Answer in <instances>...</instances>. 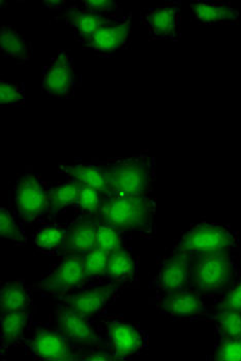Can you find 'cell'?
<instances>
[{
    "label": "cell",
    "instance_id": "cell-1",
    "mask_svg": "<svg viewBox=\"0 0 241 361\" xmlns=\"http://www.w3.org/2000/svg\"><path fill=\"white\" fill-rule=\"evenodd\" d=\"M156 204L149 195H118L102 198L98 221L120 231H138L151 235L155 227Z\"/></svg>",
    "mask_w": 241,
    "mask_h": 361
},
{
    "label": "cell",
    "instance_id": "cell-2",
    "mask_svg": "<svg viewBox=\"0 0 241 361\" xmlns=\"http://www.w3.org/2000/svg\"><path fill=\"white\" fill-rule=\"evenodd\" d=\"M109 193L118 195H149L155 184V159L149 154L111 158L104 161ZM107 195V193H106Z\"/></svg>",
    "mask_w": 241,
    "mask_h": 361
},
{
    "label": "cell",
    "instance_id": "cell-3",
    "mask_svg": "<svg viewBox=\"0 0 241 361\" xmlns=\"http://www.w3.org/2000/svg\"><path fill=\"white\" fill-rule=\"evenodd\" d=\"M233 262L230 252L190 255L191 286L200 294H218L233 284Z\"/></svg>",
    "mask_w": 241,
    "mask_h": 361
},
{
    "label": "cell",
    "instance_id": "cell-4",
    "mask_svg": "<svg viewBox=\"0 0 241 361\" xmlns=\"http://www.w3.org/2000/svg\"><path fill=\"white\" fill-rule=\"evenodd\" d=\"M50 187L37 173H26L16 183L13 204L16 213L27 225L50 214Z\"/></svg>",
    "mask_w": 241,
    "mask_h": 361
},
{
    "label": "cell",
    "instance_id": "cell-5",
    "mask_svg": "<svg viewBox=\"0 0 241 361\" xmlns=\"http://www.w3.org/2000/svg\"><path fill=\"white\" fill-rule=\"evenodd\" d=\"M236 242L237 238L231 229L216 223L202 222L185 233L174 249L189 255H209L233 250Z\"/></svg>",
    "mask_w": 241,
    "mask_h": 361
},
{
    "label": "cell",
    "instance_id": "cell-6",
    "mask_svg": "<svg viewBox=\"0 0 241 361\" xmlns=\"http://www.w3.org/2000/svg\"><path fill=\"white\" fill-rule=\"evenodd\" d=\"M77 86L73 57L66 51L60 50L42 71V92L57 99H70Z\"/></svg>",
    "mask_w": 241,
    "mask_h": 361
},
{
    "label": "cell",
    "instance_id": "cell-7",
    "mask_svg": "<svg viewBox=\"0 0 241 361\" xmlns=\"http://www.w3.org/2000/svg\"><path fill=\"white\" fill-rule=\"evenodd\" d=\"M86 281L82 265V255H70L59 262L49 275L37 284L30 286L32 290L62 296L80 287Z\"/></svg>",
    "mask_w": 241,
    "mask_h": 361
},
{
    "label": "cell",
    "instance_id": "cell-8",
    "mask_svg": "<svg viewBox=\"0 0 241 361\" xmlns=\"http://www.w3.org/2000/svg\"><path fill=\"white\" fill-rule=\"evenodd\" d=\"M180 1H169L142 11L140 20L147 27L149 39L176 42L180 39Z\"/></svg>",
    "mask_w": 241,
    "mask_h": 361
},
{
    "label": "cell",
    "instance_id": "cell-9",
    "mask_svg": "<svg viewBox=\"0 0 241 361\" xmlns=\"http://www.w3.org/2000/svg\"><path fill=\"white\" fill-rule=\"evenodd\" d=\"M106 349L117 360L132 357L147 346V334L137 325L113 320L106 329Z\"/></svg>",
    "mask_w": 241,
    "mask_h": 361
},
{
    "label": "cell",
    "instance_id": "cell-10",
    "mask_svg": "<svg viewBox=\"0 0 241 361\" xmlns=\"http://www.w3.org/2000/svg\"><path fill=\"white\" fill-rule=\"evenodd\" d=\"M62 15L66 25L73 30L75 39L82 44L100 29L122 22L128 13L119 16L95 14L82 8L79 2H68Z\"/></svg>",
    "mask_w": 241,
    "mask_h": 361
},
{
    "label": "cell",
    "instance_id": "cell-11",
    "mask_svg": "<svg viewBox=\"0 0 241 361\" xmlns=\"http://www.w3.org/2000/svg\"><path fill=\"white\" fill-rule=\"evenodd\" d=\"M58 331H61L68 342L78 349H99L101 340L94 331L88 318L78 315L66 307H58L55 311Z\"/></svg>",
    "mask_w": 241,
    "mask_h": 361
},
{
    "label": "cell",
    "instance_id": "cell-12",
    "mask_svg": "<svg viewBox=\"0 0 241 361\" xmlns=\"http://www.w3.org/2000/svg\"><path fill=\"white\" fill-rule=\"evenodd\" d=\"M120 287L121 284L118 283L89 287L84 290L67 295L63 300L64 307L82 317H93L109 306V302L115 298Z\"/></svg>",
    "mask_w": 241,
    "mask_h": 361
},
{
    "label": "cell",
    "instance_id": "cell-13",
    "mask_svg": "<svg viewBox=\"0 0 241 361\" xmlns=\"http://www.w3.org/2000/svg\"><path fill=\"white\" fill-rule=\"evenodd\" d=\"M131 20L132 14L129 12L120 23L100 29L82 44V48L102 57H111L118 51L126 50L130 44Z\"/></svg>",
    "mask_w": 241,
    "mask_h": 361
},
{
    "label": "cell",
    "instance_id": "cell-14",
    "mask_svg": "<svg viewBox=\"0 0 241 361\" xmlns=\"http://www.w3.org/2000/svg\"><path fill=\"white\" fill-rule=\"evenodd\" d=\"M157 287L163 292L185 290L191 287L190 255L175 250L161 264L157 278Z\"/></svg>",
    "mask_w": 241,
    "mask_h": 361
},
{
    "label": "cell",
    "instance_id": "cell-15",
    "mask_svg": "<svg viewBox=\"0 0 241 361\" xmlns=\"http://www.w3.org/2000/svg\"><path fill=\"white\" fill-rule=\"evenodd\" d=\"M159 309L162 313L173 318L194 319L206 314V307L195 290L165 292L161 298Z\"/></svg>",
    "mask_w": 241,
    "mask_h": 361
},
{
    "label": "cell",
    "instance_id": "cell-16",
    "mask_svg": "<svg viewBox=\"0 0 241 361\" xmlns=\"http://www.w3.org/2000/svg\"><path fill=\"white\" fill-rule=\"evenodd\" d=\"M31 353L35 357L49 360H73V346L61 331H39L31 340Z\"/></svg>",
    "mask_w": 241,
    "mask_h": 361
},
{
    "label": "cell",
    "instance_id": "cell-17",
    "mask_svg": "<svg viewBox=\"0 0 241 361\" xmlns=\"http://www.w3.org/2000/svg\"><path fill=\"white\" fill-rule=\"evenodd\" d=\"M190 17L201 25L238 23L240 13L230 2L214 0H193L190 1Z\"/></svg>",
    "mask_w": 241,
    "mask_h": 361
},
{
    "label": "cell",
    "instance_id": "cell-18",
    "mask_svg": "<svg viewBox=\"0 0 241 361\" xmlns=\"http://www.w3.org/2000/svg\"><path fill=\"white\" fill-rule=\"evenodd\" d=\"M58 171L66 175L68 179H73L80 184L87 185L97 189L102 195L109 193L106 167L104 162H80V164H60Z\"/></svg>",
    "mask_w": 241,
    "mask_h": 361
},
{
    "label": "cell",
    "instance_id": "cell-19",
    "mask_svg": "<svg viewBox=\"0 0 241 361\" xmlns=\"http://www.w3.org/2000/svg\"><path fill=\"white\" fill-rule=\"evenodd\" d=\"M97 220L78 218L67 228L64 252L69 255H85L95 247Z\"/></svg>",
    "mask_w": 241,
    "mask_h": 361
},
{
    "label": "cell",
    "instance_id": "cell-20",
    "mask_svg": "<svg viewBox=\"0 0 241 361\" xmlns=\"http://www.w3.org/2000/svg\"><path fill=\"white\" fill-rule=\"evenodd\" d=\"M32 44L13 25L0 27V54L25 64L32 58Z\"/></svg>",
    "mask_w": 241,
    "mask_h": 361
},
{
    "label": "cell",
    "instance_id": "cell-21",
    "mask_svg": "<svg viewBox=\"0 0 241 361\" xmlns=\"http://www.w3.org/2000/svg\"><path fill=\"white\" fill-rule=\"evenodd\" d=\"M136 275V264L132 256L124 247L115 249L111 252L107 262L106 279L122 284L132 282Z\"/></svg>",
    "mask_w": 241,
    "mask_h": 361
},
{
    "label": "cell",
    "instance_id": "cell-22",
    "mask_svg": "<svg viewBox=\"0 0 241 361\" xmlns=\"http://www.w3.org/2000/svg\"><path fill=\"white\" fill-rule=\"evenodd\" d=\"M31 302L29 289L24 286V281L4 283L0 290V311L2 313L26 311Z\"/></svg>",
    "mask_w": 241,
    "mask_h": 361
},
{
    "label": "cell",
    "instance_id": "cell-23",
    "mask_svg": "<svg viewBox=\"0 0 241 361\" xmlns=\"http://www.w3.org/2000/svg\"><path fill=\"white\" fill-rule=\"evenodd\" d=\"M80 183L68 179L61 184H55L50 187V214L62 213L67 209L77 208L78 195H79Z\"/></svg>",
    "mask_w": 241,
    "mask_h": 361
},
{
    "label": "cell",
    "instance_id": "cell-24",
    "mask_svg": "<svg viewBox=\"0 0 241 361\" xmlns=\"http://www.w3.org/2000/svg\"><path fill=\"white\" fill-rule=\"evenodd\" d=\"M67 228L57 223L42 225L35 233V246L44 253L63 251L66 247Z\"/></svg>",
    "mask_w": 241,
    "mask_h": 361
},
{
    "label": "cell",
    "instance_id": "cell-25",
    "mask_svg": "<svg viewBox=\"0 0 241 361\" xmlns=\"http://www.w3.org/2000/svg\"><path fill=\"white\" fill-rule=\"evenodd\" d=\"M29 321L26 311L2 313L0 316L1 343L6 346L16 345L23 338L24 329Z\"/></svg>",
    "mask_w": 241,
    "mask_h": 361
},
{
    "label": "cell",
    "instance_id": "cell-26",
    "mask_svg": "<svg viewBox=\"0 0 241 361\" xmlns=\"http://www.w3.org/2000/svg\"><path fill=\"white\" fill-rule=\"evenodd\" d=\"M102 198H104V195L97 189L80 184L77 208H75L79 213V217L95 219L98 221Z\"/></svg>",
    "mask_w": 241,
    "mask_h": 361
},
{
    "label": "cell",
    "instance_id": "cell-27",
    "mask_svg": "<svg viewBox=\"0 0 241 361\" xmlns=\"http://www.w3.org/2000/svg\"><path fill=\"white\" fill-rule=\"evenodd\" d=\"M111 251L94 248L82 255V265L86 280L106 277L107 262Z\"/></svg>",
    "mask_w": 241,
    "mask_h": 361
},
{
    "label": "cell",
    "instance_id": "cell-28",
    "mask_svg": "<svg viewBox=\"0 0 241 361\" xmlns=\"http://www.w3.org/2000/svg\"><path fill=\"white\" fill-rule=\"evenodd\" d=\"M216 321L222 340L241 338V312L220 309L216 315Z\"/></svg>",
    "mask_w": 241,
    "mask_h": 361
},
{
    "label": "cell",
    "instance_id": "cell-29",
    "mask_svg": "<svg viewBox=\"0 0 241 361\" xmlns=\"http://www.w3.org/2000/svg\"><path fill=\"white\" fill-rule=\"evenodd\" d=\"M0 235L2 238L11 240L15 244L25 243L23 227L18 221L15 214L6 208L0 209Z\"/></svg>",
    "mask_w": 241,
    "mask_h": 361
},
{
    "label": "cell",
    "instance_id": "cell-30",
    "mask_svg": "<svg viewBox=\"0 0 241 361\" xmlns=\"http://www.w3.org/2000/svg\"><path fill=\"white\" fill-rule=\"evenodd\" d=\"M123 247L122 231L106 223L97 222L95 235V247L94 248L104 249L113 251Z\"/></svg>",
    "mask_w": 241,
    "mask_h": 361
},
{
    "label": "cell",
    "instance_id": "cell-31",
    "mask_svg": "<svg viewBox=\"0 0 241 361\" xmlns=\"http://www.w3.org/2000/svg\"><path fill=\"white\" fill-rule=\"evenodd\" d=\"M25 85L23 83H10L0 82V106H22L25 104Z\"/></svg>",
    "mask_w": 241,
    "mask_h": 361
},
{
    "label": "cell",
    "instance_id": "cell-32",
    "mask_svg": "<svg viewBox=\"0 0 241 361\" xmlns=\"http://www.w3.org/2000/svg\"><path fill=\"white\" fill-rule=\"evenodd\" d=\"M80 6L95 14L104 16H119L126 13L122 6L113 0H82L79 1Z\"/></svg>",
    "mask_w": 241,
    "mask_h": 361
},
{
    "label": "cell",
    "instance_id": "cell-33",
    "mask_svg": "<svg viewBox=\"0 0 241 361\" xmlns=\"http://www.w3.org/2000/svg\"><path fill=\"white\" fill-rule=\"evenodd\" d=\"M214 360H241V338L240 340H222L214 351Z\"/></svg>",
    "mask_w": 241,
    "mask_h": 361
},
{
    "label": "cell",
    "instance_id": "cell-34",
    "mask_svg": "<svg viewBox=\"0 0 241 361\" xmlns=\"http://www.w3.org/2000/svg\"><path fill=\"white\" fill-rule=\"evenodd\" d=\"M220 309L241 312V276L226 291V295L221 302Z\"/></svg>",
    "mask_w": 241,
    "mask_h": 361
},
{
    "label": "cell",
    "instance_id": "cell-35",
    "mask_svg": "<svg viewBox=\"0 0 241 361\" xmlns=\"http://www.w3.org/2000/svg\"><path fill=\"white\" fill-rule=\"evenodd\" d=\"M68 2L60 1V0H53V1H44L42 6H46L48 10L53 11V12H61L66 8Z\"/></svg>",
    "mask_w": 241,
    "mask_h": 361
}]
</instances>
